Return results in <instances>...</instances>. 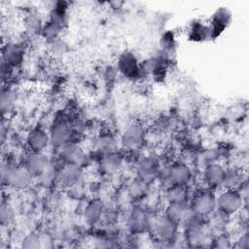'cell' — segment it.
<instances>
[{
    "instance_id": "obj_13",
    "label": "cell",
    "mask_w": 249,
    "mask_h": 249,
    "mask_svg": "<svg viewBox=\"0 0 249 249\" xmlns=\"http://www.w3.org/2000/svg\"><path fill=\"white\" fill-rule=\"evenodd\" d=\"M151 226L149 216L141 209H134L128 218V227L133 232H142Z\"/></svg>"
},
{
    "instance_id": "obj_12",
    "label": "cell",
    "mask_w": 249,
    "mask_h": 249,
    "mask_svg": "<svg viewBox=\"0 0 249 249\" xmlns=\"http://www.w3.org/2000/svg\"><path fill=\"white\" fill-rule=\"evenodd\" d=\"M2 56L3 62L8 66H17L22 61L23 49L18 44H7L5 47H3Z\"/></svg>"
},
{
    "instance_id": "obj_26",
    "label": "cell",
    "mask_w": 249,
    "mask_h": 249,
    "mask_svg": "<svg viewBox=\"0 0 249 249\" xmlns=\"http://www.w3.org/2000/svg\"><path fill=\"white\" fill-rule=\"evenodd\" d=\"M42 241H40L39 237L35 235H28L22 241L23 248H39L41 247Z\"/></svg>"
},
{
    "instance_id": "obj_1",
    "label": "cell",
    "mask_w": 249,
    "mask_h": 249,
    "mask_svg": "<svg viewBox=\"0 0 249 249\" xmlns=\"http://www.w3.org/2000/svg\"><path fill=\"white\" fill-rule=\"evenodd\" d=\"M242 204V196L233 189H228L216 198V206L224 214L230 215L237 211Z\"/></svg>"
},
{
    "instance_id": "obj_21",
    "label": "cell",
    "mask_w": 249,
    "mask_h": 249,
    "mask_svg": "<svg viewBox=\"0 0 249 249\" xmlns=\"http://www.w3.org/2000/svg\"><path fill=\"white\" fill-rule=\"evenodd\" d=\"M167 199L171 202H186L188 191L185 185H172L167 190Z\"/></svg>"
},
{
    "instance_id": "obj_22",
    "label": "cell",
    "mask_w": 249,
    "mask_h": 249,
    "mask_svg": "<svg viewBox=\"0 0 249 249\" xmlns=\"http://www.w3.org/2000/svg\"><path fill=\"white\" fill-rule=\"evenodd\" d=\"M19 167L11 164V163H7L5 165H3L2 170H1V180H2V184L3 185H7V186H13L18 171H19Z\"/></svg>"
},
{
    "instance_id": "obj_24",
    "label": "cell",
    "mask_w": 249,
    "mask_h": 249,
    "mask_svg": "<svg viewBox=\"0 0 249 249\" xmlns=\"http://www.w3.org/2000/svg\"><path fill=\"white\" fill-rule=\"evenodd\" d=\"M14 218V208L8 200H2L0 206V221L3 226L8 225Z\"/></svg>"
},
{
    "instance_id": "obj_5",
    "label": "cell",
    "mask_w": 249,
    "mask_h": 249,
    "mask_svg": "<svg viewBox=\"0 0 249 249\" xmlns=\"http://www.w3.org/2000/svg\"><path fill=\"white\" fill-rule=\"evenodd\" d=\"M177 223L170 220L166 216L156 218L153 228L158 235L159 238H160L163 241L170 240L176 233L177 230Z\"/></svg>"
},
{
    "instance_id": "obj_15",
    "label": "cell",
    "mask_w": 249,
    "mask_h": 249,
    "mask_svg": "<svg viewBox=\"0 0 249 249\" xmlns=\"http://www.w3.org/2000/svg\"><path fill=\"white\" fill-rule=\"evenodd\" d=\"M103 213V203L100 199L94 198L88 202V204L85 207L84 210V218L85 220L90 224L93 225L97 223Z\"/></svg>"
},
{
    "instance_id": "obj_23",
    "label": "cell",
    "mask_w": 249,
    "mask_h": 249,
    "mask_svg": "<svg viewBox=\"0 0 249 249\" xmlns=\"http://www.w3.org/2000/svg\"><path fill=\"white\" fill-rule=\"evenodd\" d=\"M146 190H147V183L139 177L132 180L128 185V193L134 198H138L144 196V194L146 193Z\"/></svg>"
},
{
    "instance_id": "obj_2",
    "label": "cell",
    "mask_w": 249,
    "mask_h": 249,
    "mask_svg": "<svg viewBox=\"0 0 249 249\" xmlns=\"http://www.w3.org/2000/svg\"><path fill=\"white\" fill-rule=\"evenodd\" d=\"M216 208V198L208 192H202L196 195L191 204L192 211L202 217L211 214Z\"/></svg>"
},
{
    "instance_id": "obj_18",
    "label": "cell",
    "mask_w": 249,
    "mask_h": 249,
    "mask_svg": "<svg viewBox=\"0 0 249 249\" xmlns=\"http://www.w3.org/2000/svg\"><path fill=\"white\" fill-rule=\"evenodd\" d=\"M117 147V142L115 138L110 134H102L100 135L95 142V149L98 153L104 155L114 153Z\"/></svg>"
},
{
    "instance_id": "obj_17",
    "label": "cell",
    "mask_w": 249,
    "mask_h": 249,
    "mask_svg": "<svg viewBox=\"0 0 249 249\" xmlns=\"http://www.w3.org/2000/svg\"><path fill=\"white\" fill-rule=\"evenodd\" d=\"M122 164L121 157L114 153L104 155L100 161V169L106 174H112L119 170Z\"/></svg>"
},
{
    "instance_id": "obj_10",
    "label": "cell",
    "mask_w": 249,
    "mask_h": 249,
    "mask_svg": "<svg viewBox=\"0 0 249 249\" xmlns=\"http://www.w3.org/2000/svg\"><path fill=\"white\" fill-rule=\"evenodd\" d=\"M49 135L50 141L53 146L63 147L69 143L68 141L71 137V130L67 124L58 123L53 126Z\"/></svg>"
},
{
    "instance_id": "obj_3",
    "label": "cell",
    "mask_w": 249,
    "mask_h": 249,
    "mask_svg": "<svg viewBox=\"0 0 249 249\" xmlns=\"http://www.w3.org/2000/svg\"><path fill=\"white\" fill-rule=\"evenodd\" d=\"M144 141V130L140 124L129 125L122 135V145L127 150H136L140 148Z\"/></svg>"
},
{
    "instance_id": "obj_20",
    "label": "cell",
    "mask_w": 249,
    "mask_h": 249,
    "mask_svg": "<svg viewBox=\"0 0 249 249\" xmlns=\"http://www.w3.org/2000/svg\"><path fill=\"white\" fill-rule=\"evenodd\" d=\"M17 96L14 90L10 89H6L2 90L1 98H0V107L3 114L11 113L16 106Z\"/></svg>"
},
{
    "instance_id": "obj_8",
    "label": "cell",
    "mask_w": 249,
    "mask_h": 249,
    "mask_svg": "<svg viewBox=\"0 0 249 249\" xmlns=\"http://www.w3.org/2000/svg\"><path fill=\"white\" fill-rule=\"evenodd\" d=\"M81 176H82V171L79 165L66 164L64 167H62L56 172L55 180L63 185L72 187L77 183H79Z\"/></svg>"
},
{
    "instance_id": "obj_9",
    "label": "cell",
    "mask_w": 249,
    "mask_h": 249,
    "mask_svg": "<svg viewBox=\"0 0 249 249\" xmlns=\"http://www.w3.org/2000/svg\"><path fill=\"white\" fill-rule=\"evenodd\" d=\"M60 156L66 164L80 165L85 160V153L83 149L75 143H68L63 146Z\"/></svg>"
},
{
    "instance_id": "obj_27",
    "label": "cell",
    "mask_w": 249,
    "mask_h": 249,
    "mask_svg": "<svg viewBox=\"0 0 249 249\" xmlns=\"http://www.w3.org/2000/svg\"><path fill=\"white\" fill-rule=\"evenodd\" d=\"M229 240L227 237L225 236H219L216 241H214L215 243V247H218V248H226V247H229L230 244H229Z\"/></svg>"
},
{
    "instance_id": "obj_16",
    "label": "cell",
    "mask_w": 249,
    "mask_h": 249,
    "mask_svg": "<svg viewBox=\"0 0 249 249\" xmlns=\"http://www.w3.org/2000/svg\"><path fill=\"white\" fill-rule=\"evenodd\" d=\"M226 171L218 164H210L205 170V181L210 187H217L223 184Z\"/></svg>"
},
{
    "instance_id": "obj_25",
    "label": "cell",
    "mask_w": 249,
    "mask_h": 249,
    "mask_svg": "<svg viewBox=\"0 0 249 249\" xmlns=\"http://www.w3.org/2000/svg\"><path fill=\"white\" fill-rule=\"evenodd\" d=\"M239 181V177L235 172H226L223 184L228 187V189H232L233 186L237 184Z\"/></svg>"
},
{
    "instance_id": "obj_11",
    "label": "cell",
    "mask_w": 249,
    "mask_h": 249,
    "mask_svg": "<svg viewBox=\"0 0 249 249\" xmlns=\"http://www.w3.org/2000/svg\"><path fill=\"white\" fill-rule=\"evenodd\" d=\"M192 212L191 206H188L186 202H171L166 207L165 216L175 223H178L186 221Z\"/></svg>"
},
{
    "instance_id": "obj_14",
    "label": "cell",
    "mask_w": 249,
    "mask_h": 249,
    "mask_svg": "<svg viewBox=\"0 0 249 249\" xmlns=\"http://www.w3.org/2000/svg\"><path fill=\"white\" fill-rule=\"evenodd\" d=\"M118 67L119 70L127 77H133L139 71L137 60L131 53H124L121 55Z\"/></svg>"
},
{
    "instance_id": "obj_19",
    "label": "cell",
    "mask_w": 249,
    "mask_h": 249,
    "mask_svg": "<svg viewBox=\"0 0 249 249\" xmlns=\"http://www.w3.org/2000/svg\"><path fill=\"white\" fill-rule=\"evenodd\" d=\"M157 165L154 160L150 159H146L142 160L138 166V174L139 178L144 180L146 183L153 180L156 176Z\"/></svg>"
},
{
    "instance_id": "obj_4",
    "label": "cell",
    "mask_w": 249,
    "mask_h": 249,
    "mask_svg": "<svg viewBox=\"0 0 249 249\" xmlns=\"http://www.w3.org/2000/svg\"><path fill=\"white\" fill-rule=\"evenodd\" d=\"M49 165L48 158L42 152H32L25 160V168L32 176L39 177Z\"/></svg>"
},
{
    "instance_id": "obj_7",
    "label": "cell",
    "mask_w": 249,
    "mask_h": 249,
    "mask_svg": "<svg viewBox=\"0 0 249 249\" xmlns=\"http://www.w3.org/2000/svg\"><path fill=\"white\" fill-rule=\"evenodd\" d=\"M26 141L32 152H42L51 142L50 135L41 127L31 129L27 134Z\"/></svg>"
},
{
    "instance_id": "obj_6",
    "label": "cell",
    "mask_w": 249,
    "mask_h": 249,
    "mask_svg": "<svg viewBox=\"0 0 249 249\" xmlns=\"http://www.w3.org/2000/svg\"><path fill=\"white\" fill-rule=\"evenodd\" d=\"M191 178V170L185 163H174L166 173V179L172 185H185ZM169 186V187H170Z\"/></svg>"
}]
</instances>
